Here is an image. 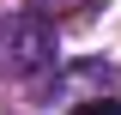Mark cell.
<instances>
[{
    "mask_svg": "<svg viewBox=\"0 0 121 115\" xmlns=\"http://www.w3.org/2000/svg\"><path fill=\"white\" fill-rule=\"evenodd\" d=\"M0 67L12 79H30V73L55 67V24L43 12H12L0 24Z\"/></svg>",
    "mask_w": 121,
    "mask_h": 115,
    "instance_id": "1",
    "label": "cell"
},
{
    "mask_svg": "<svg viewBox=\"0 0 121 115\" xmlns=\"http://www.w3.org/2000/svg\"><path fill=\"white\" fill-rule=\"evenodd\" d=\"M30 6H67V0H30Z\"/></svg>",
    "mask_w": 121,
    "mask_h": 115,
    "instance_id": "3",
    "label": "cell"
},
{
    "mask_svg": "<svg viewBox=\"0 0 121 115\" xmlns=\"http://www.w3.org/2000/svg\"><path fill=\"white\" fill-rule=\"evenodd\" d=\"M73 115H121V103L115 97H85V103H73Z\"/></svg>",
    "mask_w": 121,
    "mask_h": 115,
    "instance_id": "2",
    "label": "cell"
}]
</instances>
